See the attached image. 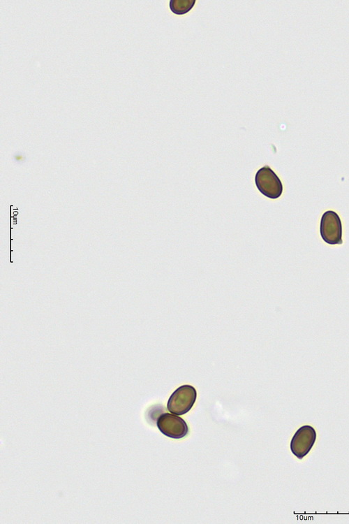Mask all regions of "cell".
<instances>
[{
  "label": "cell",
  "instance_id": "3",
  "mask_svg": "<svg viewBox=\"0 0 349 524\" xmlns=\"http://www.w3.org/2000/svg\"><path fill=\"white\" fill-rule=\"evenodd\" d=\"M320 233L322 239L329 245H341L342 224L336 212L332 210L325 212L320 219Z\"/></svg>",
  "mask_w": 349,
  "mask_h": 524
},
{
  "label": "cell",
  "instance_id": "1",
  "mask_svg": "<svg viewBox=\"0 0 349 524\" xmlns=\"http://www.w3.org/2000/svg\"><path fill=\"white\" fill-rule=\"evenodd\" d=\"M197 398L195 388L188 384L177 388L170 396L168 403V410L176 415H184L193 407Z\"/></svg>",
  "mask_w": 349,
  "mask_h": 524
},
{
  "label": "cell",
  "instance_id": "2",
  "mask_svg": "<svg viewBox=\"0 0 349 524\" xmlns=\"http://www.w3.org/2000/svg\"><path fill=\"white\" fill-rule=\"evenodd\" d=\"M255 183L260 192L269 198L276 199L282 194V182L269 166H264L257 171Z\"/></svg>",
  "mask_w": 349,
  "mask_h": 524
},
{
  "label": "cell",
  "instance_id": "5",
  "mask_svg": "<svg viewBox=\"0 0 349 524\" xmlns=\"http://www.w3.org/2000/svg\"><path fill=\"white\" fill-rule=\"evenodd\" d=\"M316 439L315 429L309 425L300 427L290 442V450L299 459H302L312 449Z\"/></svg>",
  "mask_w": 349,
  "mask_h": 524
},
{
  "label": "cell",
  "instance_id": "6",
  "mask_svg": "<svg viewBox=\"0 0 349 524\" xmlns=\"http://www.w3.org/2000/svg\"><path fill=\"white\" fill-rule=\"evenodd\" d=\"M195 0H170V10L176 15H184L188 13L194 6Z\"/></svg>",
  "mask_w": 349,
  "mask_h": 524
},
{
  "label": "cell",
  "instance_id": "4",
  "mask_svg": "<svg viewBox=\"0 0 349 524\" xmlns=\"http://www.w3.org/2000/svg\"><path fill=\"white\" fill-rule=\"evenodd\" d=\"M158 430L166 437L172 439H181L188 433L186 422L176 414H161L156 419Z\"/></svg>",
  "mask_w": 349,
  "mask_h": 524
}]
</instances>
